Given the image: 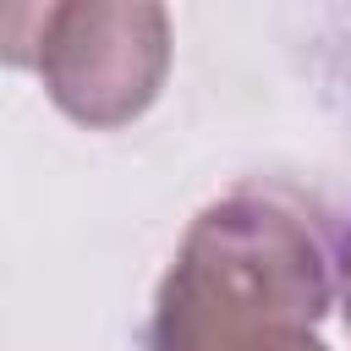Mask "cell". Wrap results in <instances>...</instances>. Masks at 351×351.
<instances>
[{
  "label": "cell",
  "mask_w": 351,
  "mask_h": 351,
  "mask_svg": "<svg viewBox=\"0 0 351 351\" xmlns=\"http://www.w3.org/2000/svg\"><path fill=\"white\" fill-rule=\"evenodd\" d=\"M329 307V258L274 192H230L181 236L148 351H302Z\"/></svg>",
  "instance_id": "6da1fadb"
},
{
  "label": "cell",
  "mask_w": 351,
  "mask_h": 351,
  "mask_svg": "<svg viewBox=\"0 0 351 351\" xmlns=\"http://www.w3.org/2000/svg\"><path fill=\"white\" fill-rule=\"evenodd\" d=\"M60 115L110 132L137 121L170 71V16L159 0H60L38 66Z\"/></svg>",
  "instance_id": "7a4b0ae2"
},
{
  "label": "cell",
  "mask_w": 351,
  "mask_h": 351,
  "mask_svg": "<svg viewBox=\"0 0 351 351\" xmlns=\"http://www.w3.org/2000/svg\"><path fill=\"white\" fill-rule=\"evenodd\" d=\"M55 5L60 0H0V55H5V66H16V71L38 66V44H44Z\"/></svg>",
  "instance_id": "3957f363"
},
{
  "label": "cell",
  "mask_w": 351,
  "mask_h": 351,
  "mask_svg": "<svg viewBox=\"0 0 351 351\" xmlns=\"http://www.w3.org/2000/svg\"><path fill=\"white\" fill-rule=\"evenodd\" d=\"M340 318H346V329H351V247H346V258H340Z\"/></svg>",
  "instance_id": "277c9868"
},
{
  "label": "cell",
  "mask_w": 351,
  "mask_h": 351,
  "mask_svg": "<svg viewBox=\"0 0 351 351\" xmlns=\"http://www.w3.org/2000/svg\"><path fill=\"white\" fill-rule=\"evenodd\" d=\"M302 351H329V346H318V340H307V346H302Z\"/></svg>",
  "instance_id": "5b68a950"
}]
</instances>
